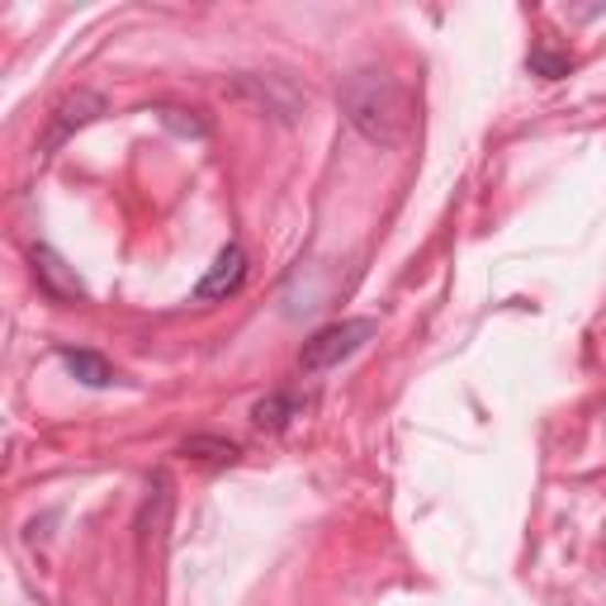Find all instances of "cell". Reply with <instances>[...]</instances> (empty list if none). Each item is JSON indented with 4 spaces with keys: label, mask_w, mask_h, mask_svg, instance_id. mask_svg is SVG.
Returning <instances> with one entry per match:
<instances>
[{
    "label": "cell",
    "mask_w": 606,
    "mask_h": 606,
    "mask_svg": "<svg viewBox=\"0 0 606 606\" xmlns=\"http://www.w3.org/2000/svg\"><path fill=\"white\" fill-rule=\"evenodd\" d=\"M162 123L175 133H185V138H204L209 133V123L199 119V109H162Z\"/></svg>",
    "instance_id": "8fae6325"
},
{
    "label": "cell",
    "mask_w": 606,
    "mask_h": 606,
    "mask_svg": "<svg viewBox=\"0 0 606 606\" xmlns=\"http://www.w3.org/2000/svg\"><path fill=\"white\" fill-rule=\"evenodd\" d=\"M526 67H531L535 76H545V82H554V76H569V53H550V47H535L531 57H526Z\"/></svg>",
    "instance_id": "30bf717a"
},
{
    "label": "cell",
    "mask_w": 606,
    "mask_h": 606,
    "mask_svg": "<svg viewBox=\"0 0 606 606\" xmlns=\"http://www.w3.org/2000/svg\"><path fill=\"white\" fill-rule=\"evenodd\" d=\"M342 115L375 148H403L418 123L408 86L385 67H356L342 82Z\"/></svg>",
    "instance_id": "6da1fadb"
},
{
    "label": "cell",
    "mask_w": 606,
    "mask_h": 606,
    "mask_svg": "<svg viewBox=\"0 0 606 606\" xmlns=\"http://www.w3.org/2000/svg\"><path fill=\"white\" fill-rule=\"evenodd\" d=\"M62 365H67V370L76 375V379H82V385L86 389H109V385H115V365H109L105 356H100V350H76V346H62Z\"/></svg>",
    "instance_id": "52a82bcc"
},
{
    "label": "cell",
    "mask_w": 606,
    "mask_h": 606,
    "mask_svg": "<svg viewBox=\"0 0 606 606\" xmlns=\"http://www.w3.org/2000/svg\"><path fill=\"white\" fill-rule=\"evenodd\" d=\"M95 115H105V95H95V90L67 95V100L53 109V129H47V138H43V152H57L62 142H67L76 129H86Z\"/></svg>",
    "instance_id": "5b68a950"
},
{
    "label": "cell",
    "mask_w": 606,
    "mask_h": 606,
    "mask_svg": "<svg viewBox=\"0 0 606 606\" xmlns=\"http://www.w3.org/2000/svg\"><path fill=\"white\" fill-rule=\"evenodd\" d=\"M185 459H199V465H232L237 455H242V445L237 441H223V436H190L181 445Z\"/></svg>",
    "instance_id": "9c48e42d"
},
{
    "label": "cell",
    "mask_w": 606,
    "mask_h": 606,
    "mask_svg": "<svg viewBox=\"0 0 606 606\" xmlns=\"http://www.w3.org/2000/svg\"><path fill=\"white\" fill-rule=\"evenodd\" d=\"M242 280H247V251L232 242V247H223V251H218V261L209 266V275H204V280L195 284V299H199V303H209V299H228V294L242 290Z\"/></svg>",
    "instance_id": "8992f818"
},
{
    "label": "cell",
    "mask_w": 606,
    "mask_h": 606,
    "mask_svg": "<svg viewBox=\"0 0 606 606\" xmlns=\"http://www.w3.org/2000/svg\"><path fill=\"white\" fill-rule=\"evenodd\" d=\"M299 398L294 393H270L261 398L257 408H251V422L261 426V432H280V426H290V418H299Z\"/></svg>",
    "instance_id": "ba28073f"
},
{
    "label": "cell",
    "mask_w": 606,
    "mask_h": 606,
    "mask_svg": "<svg viewBox=\"0 0 606 606\" xmlns=\"http://www.w3.org/2000/svg\"><path fill=\"white\" fill-rule=\"evenodd\" d=\"M379 332L375 317H346V323H332V327H317L309 342L299 350V370L303 375H317V370H332V365H342L346 356H356V350L370 342Z\"/></svg>",
    "instance_id": "7a4b0ae2"
},
{
    "label": "cell",
    "mask_w": 606,
    "mask_h": 606,
    "mask_svg": "<svg viewBox=\"0 0 606 606\" xmlns=\"http://www.w3.org/2000/svg\"><path fill=\"white\" fill-rule=\"evenodd\" d=\"M34 280L53 303H82L86 299V284L76 275V266L62 261L53 247H34Z\"/></svg>",
    "instance_id": "277c9868"
},
{
    "label": "cell",
    "mask_w": 606,
    "mask_h": 606,
    "mask_svg": "<svg viewBox=\"0 0 606 606\" xmlns=\"http://www.w3.org/2000/svg\"><path fill=\"white\" fill-rule=\"evenodd\" d=\"M232 95H242V100H251L257 109H266V115H275L280 123H294L303 115V95L299 86H290L284 76H257V72H247V76H237L232 82Z\"/></svg>",
    "instance_id": "3957f363"
}]
</instances>
